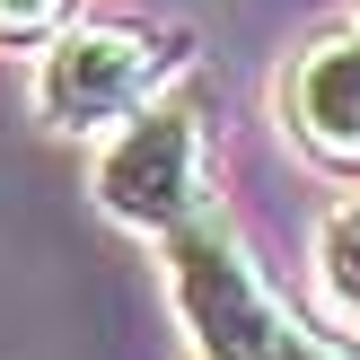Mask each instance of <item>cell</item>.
<instances>
[{"label": "cell", "mask_w": 360, "mask_h": 360, "mask_svg": "<svg viewBox=\"0 0 360 360\" xmlns=\"http://www.w3.org/2000/svg\"><path fill=\"white\" fill-rule=\"evenodd\" d=\"M185 35L176 27H132V18H79L62 44L35 53V115L70 141H115L132 115L185 79Z\"/></svg>", "instance_id": "1"}, {"label": "cell", "mask_w": 360, "mask_h": 360, "mask_svg": "<svg viewBox=\"0 0 360 360\" xmlns=\"http://www.w3.org/2000/svg\"><path fill=\"white\" fill-rule=\"evenodd\" d=\"M167 290L193 334V360H281L299 343L290 299L264 281V264L246 255V238L220 211L193 220L185 238H167Z\"/></svg>", "instance_id": "2"}, {"label": "cell", "mask_w": 360, "mask_h": 360, "mask_svg": "<svg viewBox=\"0 0 360 360\" xmlns=\"http://www.w3.org/2000/svg\"><path fill=\"white\" fill-rule=\"evenodd\" d=\"M97 211L158 246L211 220V132L193 97H158L97 150Z\"/></svg>", "instance_id": "3"}, {"label": "cell", "mask_w": 360, "mask_h": 360, "mask_svg": "<svg viewBox=\"0 0 360 360\" xmlns=\"http://www.w3.org/2000/svg\"><path fill=\"white\" fill-rule=\"evenodd\" d=\"M281 123L316 167L360 176V27L316 35L290 70H281Z\"/></svg>", "instance_id": "4"}, {"label": "cell", "mask_w": 360, "mask_h": 360, "mask_svg": "<svg viewBox=\"0 0 360 360\" xmlns=\"http://www.w3.org/2000/svg\"><path fill=\"white\" fill-rule=\"evenodd\" d=\"M316 290L360 326V202H334L316 220Z\"/></svg>", "instance_id": "5"}, {"label": "cell", "mask_w": 360, "mask_h": 360, "mask_svg": "<svg viewBox=\"0 0 360 360\" xmlns=\"http://www.w3.org/2000/svg\"><path fill=\"white\" fill-rule=\"evenodd\" d=\"M70 27H79L70 0H0V44L9 53H44V44H62Z\"/></svg>", "instance_id": "6"}, {"label": "cell", "mask_w": 360, "mask_h": 360, "mask_svg": "<svg viewBox=\"0 0 360 360\" xmlns=\"http://www.w3.org/2000/svg\"><path fill=\"white\" fill-rule=\"evenodd\" d=\"M281 360H352V352H343V343H326V334H308V326H299V343L281 352Z\"/></svg>", "instance_id": "7"}]
</instances>
